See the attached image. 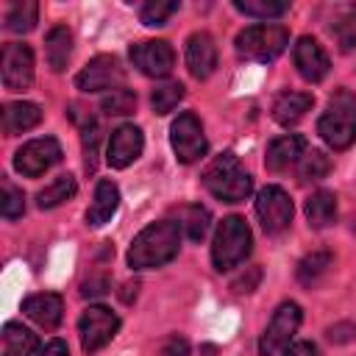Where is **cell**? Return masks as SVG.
<instances>
[{
	"mask_svg": "<svg viewBox=\"0 0 356 356\" xmlns=\"http://www.w3.org/2000/svg\"><path fill=\"white\" fill-rule=\"evenodd\" d=\"M181 231L184 228L175 220L150 222L147 228H142L134 236V242L128 248V264L134 270H153V267L172 261L181 248Z\"/></svg>",
	"mask_w": 356,
	"mask_h": 356,
	"instance_id": "cell-1",
	"label": "cell"
},
{
	"mask_svg": "<svg viewBox=\"0 0 356 356\" xmlns=\"http://www.w3.org/2000/svg\"><path fill=\"white\" fill-rule=\"evenodd\" d=\"M317 131L328 147L348 150L356 142V95L348 89H339L337 95H331L317 122Z\"/></svg>",
	"mask_w": 356,
	"mask_h": 356,
	"instance_id": "cell-2",
	"label": "cell"
},
{
	"mask_svg": "<svg viewBox=\"0 0 356 356\" xmlns=\"http://www.w3.org/2000/svg\"><path fill=\"white\" fill-rule=\"evenodd\" d=\"M203 186L222 203H239L253 192V178L239 167L234 153H222L203 170Z\"/></svg>",
	"mask_w": 356,
	"mask_h": 356,
	"instance_id": "cell-3",
	"label": "cell"
},
{
	"mask_svg": "<svg viewBox=\"0 0 356 356\" xmlns=\"http://www.w3.org/2000/svg\"><path fill=\"white\" fill-rule=\"evenodd\" d=\"M253 248V234L242 217H225L217 225L214 242H211V261L220 273L242 264Z\"/></svg>",
	"mask_w": 356,
	"mask_h": 356,
	"instance_id": "cell-4",
	"label": "cell"
},
{
	"mask_svg": "<svg viewBox=\"0 0 356 356\" xmlns=\"http://www.w3.org/2000/svg\"><path fill=\"white\" fill-rule=\"evenodd\" d=\"M289 44V31L284 25H248L236 33V53L250 61H273Z\"/></svg>",
	"mask_w": 356,
	"mask_h": 356,
	"instance_id": "cell-5",
	"label": "cell"
},
{
	"mask_svg": "<svg viewBox=\"0 0 356 356\" xmlns=\"http://www.w3.org/2000/svg\"><path fill=\"white\" fill-rule=\"evenodd\" d=\"M300 320H303L300 306H298L295 300H284V303L273 312V317H270V323H267V328H264V334H261V339H259V353H261V356H275V353H281L284 348H289L292 337H295L298 328H300Z\"/></svg>",
	"mask_w": 356,
	"mask_h": 356,
	"instance_id": "cell-6",
	"label": "cell"
},
{
	"mask_svg": "<svg viewBox=\"0 0 356 356\" xmlns=\"http://www.w3.org/2000/svg\"><path fill=\"white\" fill-rule=\"evenodd\" d=\"M170 145L172 153L181 164H192L197 159L206 156V136H203V125L192 111L178 114V120L170 125Z\"/></svg>",
	"mask_w": 356,
	"mask_h": 356,
	"instance_id": "cell-7",
	"label": "cell"
},
{
	"mask_svg": "<svg viewBox=\"0 0 356 356\" xmlns=\"http://www.w3.org/2000/svg\"><path fill=\"white\" fill-rule=\"evenodd\" d=\"M117 331H120V317L106 306H89L78 320L81 348L86 353H97L103 345L114 339Z\"/></svg>",
	"mask_w": 356,
	"mask_h": 356,
	"instance_id": "cell-8",
	"label": "cell"
},
{
	"mask_svg": "<svg viewBox=\"0 0 356 356\" xmlns=\"http://www.w3.org/2000/svg\"><path fill=\"white\" fill-rule=\"evenodd\" d=\"M58 161H61V145L53 136L31 139L14 153V170L22 172L25 178H39L42 172H47Z\"/></svg>",
	"mask_w": 356,
	"mask_h": 356,
	"instance_id": "cell-9",
	"label": "cell"
},
{
	"mask_svg": "<svg viewBox=\"0 0 356 356\" xmlns=\"http://www.w3.org/2000/svg\"><path fill=\"white\" fill-rule=\"evenodd\" d=\"M125 81V70L117 61V56H95L78 75L75 86L81 92H114Z\"/></svg>",
	"mask_w": 356,
	"mask_h": 356,
	"instance_id": "cell-10",
	"label": "cell"
},
{
	"mask_svg": "<svg viewBox=\"0 0 356 356\" xmlns=\"http://www.w3.org/2000/svg\"><path fill=\"white\" fill-rule=\"evenodd\" d=\"M131 61L147 78H167L175 67V53H172L170 42L147 39V42H136L131 47Z\"/></svg>",
	"mask_w": 356,
	"mask_h": 356,
	"instance_id": "cell-11",
	"label": "cell"
},
{
	"mask_svg": "<svg viewBox=\"0 0 356 356\" xmlns=\"http://www.w3.org/2000/svg\"><path fill=\"white\" fill-rule=\"evenodd\" d=\"M3 86L8 92H25L33 83V50L22 42H11L3 47Z\"/></svg>",
	"mask_w": 356,
	"mask_h": 356,
	"instance_id": "cell-12",
	"label": "cell"
},
{
	"mask_svg": "<svg viewBox=\"0 0 356 356\" xmlns=\"http://www.w3.org/2000/svg\"><path fill=\"white\" fill-rule=\"evenodd\" d=\"M292 200L281 186H264L256 197V214L267 234H281L292 222Z\"/></svg>",
	"mask_w": 356,
	"mask_h": 356,
	"instance_id": "cell-13",
	"label": "cell"
},
{
	"mask_svg": "<svg viewBox=\"0 0 356 356\" xmlns=\"http://www.w3.org/2000/svg\"><path fill=\"white\" fill-rule=\"evenodd\" d=\"M292 58H295V67L300 72V78H306L309 83H320L328 70H331V61L323 50V44L312 36H300L295 50H292Z\"/></svg>",
	"mask_w": 356,
	"mask_h": 356,
	"instance_id": "cell-14",
	"label": "cell"
},
{
	"mask_svg": "<svg viewBox=\"0 0 356 356\" xmlns=\"http://www.w3.org/2000/svg\"><path fill=\"white\" fill-rule=\"evenodd\" d=\"M142 147H145L142 128H136V125H120L111 134V139H108L106 159H108V164L114 170H125L128 164H134L142 156Z\"/></svg>",
	"mask_w": 356,
	"mask_h": 356,
	"instance_id": "cell-15",
	"label": "cell"
},
{
	"mask_svg": "<svg viewBox=\"0 0 356 356\" xmlns=\"http://www.w3.org/2000/svg\"><path fill=\"white\" fill-rule=\"evenodd\" d=\"M186 67L192 78L206 81L217 67V44L206 31H197L186 39Z\"/></svg>",
	"mask_w": 356,
	"mask_h": 356,
	"instance_id": "cell-16",
	"label": "cell"
},
{
	"mask_svg": "<svg viewBox=\"0 0 356 356\" xmlns=\"http://www.w3.org/2000/svg\"><path fill=\"white\" fill-rule=\"evenodd\" d=\"M303 153H306V139L303 136H298V134L275 136L264 150V167L270 172H284L289 164L300 161Z\"/></svg>",
	"mask_w": 356,
	"mask_h": 356,
	"instance_id": "cell-17",
	"label": "cell"
},
{
	"mask_svg": "<svg viewBox=\"0 0 356 356\" xmlns=\"http://www.w3.org/2000/svg\"><path fill=\"white\" fill-rule=\"evenodd\" d=\"M22 312L44 331H53L58 323H61V314H64V303L58 295L53 292H39V295H28L22 300Z\"/></svg>",
	"mask_w": 356,
	"mask_h": 356,
	"instance_id": "cell-18",
	"label": "cell"
},
{
	"mask_svg": "<svg viewBox=\"0 0 356 356\" xmlns=\"http://www.w3.org/2000/svg\"><path fill=\"white\" fill-rule=\"evenodd\" d=\"M117 209H120V189H117V184L108 181V178L97 181L95 197H92L89 209H86V225H92V228L106 225L117 214Z\"/></svg>",
	"mask_w": 356,
	"mask_h": 356,
	"instance_id": "cell-19",
	"label": "cell"
},
{
	"mask_svg": "<svg viewBox=\"0 0 356 356\" xmlns=\"http://www.w3.org/2000/svg\"><path fill=\"white\" fill-rule=\"evenodd\" d=\"M312 106H314V97L309 92H284L273 103V120L278 125L289 128V125L300 122L306 117V111H312Z\"/></svg>",
	"mask_w": 356,
	"mask_h": 356,
	"instance_id": "cell-20",
	"label": "cell"
},
{
	"mask_svg": "<svg viewBox=\"0 0 356 356\" xmlns=\"http://www.w3.org/2000/svg\"><path fill=\"white\" fill-rule=\"evenodd\" d=\"M39 122H42V108L36 103L19 100V103L3 106V131H6V136L25 134V131L36 128Z\"/></svg>",
	"mask_w": 356,
	"mask_h": 356,
	"instance_id": "cell-21",
	"label": "cell"
},
{
	"mask_svg": "<svg viewBox=\"0 0 356 356\" xmlns=\"http://www.w3.org/2000/svg\"><path fill=\"white\" fill-rule=\"evenodd\" d=\"M39 339L22 323H6L0 337V356H36Z\"/></svg>",
	"mask_w": 356,
	"mask_h": 356,
	"instance_id": "cell-22",
	"label": "cell"
},
{
	"mask_svg": "<svg viewBox=\"0 0 356 356\" xmlns=\"http://www.w3.org/2000/svg\"><path fill=\"white\" fill-rule=\"evenodd\" d=\"M70 117L81 125V142H83V167L86 172H95L97 170V142H100V128H97V120L83 111L81 106H70Z\"/></svg>",
	"mask_w": 356,
	"mask_h": 356,
	"instance_id": "cell-23",
	"label": "cell"
},
{
	"mask_svg": "<svg viewBox=\"0 0 356 356\" xmlns=\"http://www.w3.org/2000/svg\"><path fill=\"white\" fill-rule=\"evenodd\" d=\"M72 53V33L67 25H53L44 36V58L53 72H61Z\"/></svg>",
	"mask_w": 356,
	"mask_h": 356,
	"instance_id": "cell-24",
	"label": "cell"
},
{
	"mask_svg": "<svg viewBox=\"0 0 356 356\" xmlns=\"http://www.w3.org/2000/svg\"><path fill=\"white\" fill-rule=\"evenodd\" d=\"M331 264H334V256H331L328 250H312V253H306V256L298 261L295 275H298V281H300L303 286H317V284L328 275Z\"/></svg>",
	"mask_w": 356,
	"mask_h": 356,
	"instance_id": "cell-25",
	"label": "cell"
},
{
	"mask_svg": "<svg viewBox=\"0 0 356 356\" xmlns=\"http://www.w3.org/2000/svg\"><path fill=\"white\" fill-rule=\"evenodd\" d=\"M306 220L312 228H325L337 220V195L328 192V189H320L314 192L309 200H306Z\"/></svg>",
	"mask_w": 356,
	"mask_h": 356,
	"instance_id": "cell-26",
	"label": "cell"
},
{
	"mask_svg": "<svg viewBox=\"0 0 356 356\" xmlns=\"http://www.w3.org/2000/svg\"><path fill=\"white\" fill-rule=\"evenodd\" d=\"M328 31H331V36L337 39L339 50H345V53L353 50V47H356V6H342V8H337V14H334Z\"/></svg>",
	"mask_w": 356,
	"mask_h": 356,
	"instance_id": "cell-27",
	"label": "cell"
},
{
	"mask_svg": "<svg viewBox=\"0 0 356 356\" xmlns=\"http://www.w3.org/2000/svg\"><path fill=\"white\" fill-rule=\"evenodd\" d=\"M75 192H78L75 178H72V175H58V178H53V181L36 195V203H39V209H56V206L67 203L70 197H75Z\"/></svg>",
	"mask_w": 356,
	"mask_h": 356,
	"instance_id": "cell-28",
	"label": "cell"
},
{
	"mask_svg": "<svg viewBox=\"0 0 356 356\" xmlns=\"http://www.w3.org/2000/svg\"><path fill=\"white\" fill-rule=\"evenodd\" d=\"M36 22H39V6L33 0L11 3L6 11V28L11 33H28L36 28Z\"/></svg>",
	"mask_w": 356,
	"mask_h": 356,
	"instance_id": "cell-29",
	"label": "cell"
},
{
	"mask_svg": "<svg viewBox=\"0 0 356 356\" xmlns=\"http://www.w3.org/2000/svg\"><path fill=\"white\" fill-rule=\"evenodd\" d=\"M331 170V161L323 150H309L300 156V164H298V181L300 184H314L320 178H325Z\"/></svg>",
	"mask_w": 356,
	"mask_h": 356,
	"instance_id": "cell-30",
	"label": "cell"
},
{
	"mask_svg": "<svg viewBox=\"0 0 356 356\" xmlns=\"http://www.w3.org/2000/svg\"><path fill=\"white\" fill-rule=\"evenodd\" d=\"M209 222H211V214H209V209H206V206L195 203V206L181 209V228L186 231V236H189L192 242H200V239L206 236Z\"/></svg>",
	"mask_w": 356,
	"mask_h": 356,
	"instance_id": "cell-31",
	"label": "cell"
},
{
	"mask_svg": "<svg viewBox=\"0 0 356 356\" xmlns=\"http://www.w3.org/2000/svg\"><path fill=\"white\" fill-rule=\"evenodd\" d=\"M234 8L242 11L245 17H256V19H275L281 14H286L289 3L284 0H234Z\"/></svg>",
	"mask_w": 356,
	"mask_h": 356,
	"instance_id": "cell-32",
	"label": "cell"
},
{
	"mask_svg": "<svg viewBox=\"0 0 356 356\" xmlns=\"http://www.w3.org/2000/svg\"><path fill=\"white\" fill-rule=\"evenodd\" d=\"M178 11V3L175 0H147L139 6V19L147 25V28H159V25H167V19Z\"/></svg>",
	"mask_w": 356,
	"mask_h": 356,
	"instance_id": "cell-33",
	"label": "cell"
},
{
	"mask_svg": "<svg viewBox=\"0 0 356 356\" xmlns=\"http://www.w3.org/2000/svg\"><path fill=\"white\" fill-rule=\"evenodd\" d=\"M184 83H178V81H170V83H161V86H156L153 89V95H150V103H153V111L156 114H170L181 100H184Z\"/></svg>",
	"mask_w": 356,
	"mask_h": 356,
	"instance_id": "cell-34",
	"label": "cell"
},
{
	"mask_svg": "<svg viewBox=\"0 0 356 356\" xmlns=\"http://www.w3.org/2000/svg\"><path fill=\"white\" fill-rule=\"evenodd\" d=\"M0 211H3L6 220H17L25 211V195L8 178L0 181Z\"/></svg>",
	"mask_w": 356,
	"mask_h": 356,
	"instance_id": "cell-35",
	"label": "cell"
},
{
	"mask_svg": "<svg viewBox=\"0 0 356 356\" xmlns=\"http://www.w3.org/2000/svg\"><path fill=\"white\" fill-rule=\"evenodd\" d=\"M100 108L108 114V117H122V114H131L136 108V95L131 89H114L108 92L103 100H100Z\"/></svg>",
	"mask_w": 356,
	"mask_h": 356,
	"instance_id": "cell-36",
	"label": "cell"
},
{
	"mask_svg": "<svg viewBox=\"0 0 356 356\" xmlns=\"http://www.w3.org/2000/svg\"><path fill=\"white\" fill-rule=\"evenodd\" d=\"M108 292V278H106V273H95V275H89L83 284H81V295L83 298H103Z\"/></svg>",
	"mask_w": 356,
	"mask_h": 356,
	"instance_id": "cell-37",
	"label": "cell"
},
{
	"mask_svg": "<svg viewBox=\"0 0 356 356\" xmlns=\"http://www.w3.org/2000/svg\"><path fill=\"white\" fill-rule=\"evenodd\" d=\"M156 356H189V342L178 334H170L161 345H159V353Z\"/></svg>",
	"mask_w": 356,
	"mask_h": 356,
	"instance_id": "cell-38",
	"label": "cell"
},
{
	"mask_svg": "<svg viewBox=\"0 0 356 356\" xmlns=\"http://www.w3.org/2000/svg\"><path fill=\"white\" fill-rule=\"evenodd\" d=\"M259 278H261V270H259V267H248V275L242 273V275L231 284V289H234V292H253V289L259 286Z\"/></svg>",
	"mask_w": 356,
	"mask_h": 356,
	"instance_id": "cell-39",
	"label": "cell"
},
{
	"mask_svg": "<svg viewBox=\"0 0 356 356\" xmlns=\"http://www.w3.org/2000/svg\"><path fill=\"white\" fill-rule=\"evenodd\" d=\"M325 337H328L331 342H337V345L350 342V339H356V325H353V323H337V325H331V328L325 331Z\"/></svg>",
	"mask_w": 356,
	"mask_h": 356,
	"instance_id": "cell-40",
	"label": "cell"
},
{
	"mask_svg": "<svg viewBox=\"0 0 356 356\" xmlns=\"http://www.w3.org/2000/svg\"><path fill=\"white\" fill-rule=\"evenodd\" d=\"M281 356H320V350H317L314 342H295V345L284 348Z\"/></svg>",
	"mask_w": 356,
	"mask_h": 356,
	"instance_id": "cell-41",
	"label": "cell"
},
{
	"mask_svg": "<svg viewBox=\"0 0 356 356\" xmlns=\"http://www.w3.org/2000/svg\"><path fill=\"white\" fill-rule=\"evenodd\" d=\"M36 356H70V348H67L64 339H50Z\"/></svg>",
	"mask_w": 356,
	"mask_h": 356,
	"instance_id": "cell-42",
	"label": "cell"
},
{
	"mask_svg": "<svg viewBox=\"0 0 356 356\" xmlns=\"http://www.w3.org/2000/svg\"><path fill=\"white\" fill-rule=\"evenodd\" d=\"M353 231H356V222H353Z\"/></svg>",
	"mask_w": 356,
	"mask_h": 356,
	"instance_id": "cell-43",
	"label": "cell"
}]
</instances>
